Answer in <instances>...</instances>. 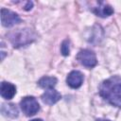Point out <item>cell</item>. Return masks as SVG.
Segmentation results:
<instances>
[{
	"mask_svg": "<svg viewBox=\"0 0 121 121\" xmlns=\"http://www.w3.org/2000/svg\"><path fill=\"white\" fill-rule=\"evenodd\" d=\"M99 95L111 105L121 108V77L112 76L99 86Z\"/></svg>",
	"mask_w": 121,
	"mask_h": 121,
	"instance_id": "1",
	"label": "cell"
},
{
	"mask_svg": "<svg viewBox=\"0 0 121 121\" xmlns=\"http://www.w3.org/2000/svg\"><path fill=\"white\" fill-rule=\"evenodd\" d=\"M8 37L13 47L19 48L33 43L36 40L37 35L32 29L26 27L11 31L10 33H9Z\"/></svg>",
	"mask_w": 121,
	"mask_h": 121,
	"instance_id": "2",
	"label": "cell"
},
{
	"mask_svg": "<svg viewBox=\"0 0 121 121\" xmlns=\"http://www.w3.org/2000/svg\"><path fill=\"white\" fill-rule=\"evenodd\" d=\"M20 107L26 116H32L40 111V105L34 96H26L20 102Z\"/></svg>",
	"mask_w": 121,
	"mask_h": 121,
	"instance_id": "3",
	"label": "cell"
},
{
	"mask_svg": "<svg viewBox=\"0 0 121 121\" xmlns=\"http://www.w3.org/2000/svg\"><path fill=\"white\" fill-rule=\"evenodd\" d=\"M77 60H78V62L81 65H83L87 68H93L97 63L95 54L89 49L80 50L77 55Z\"/></svg>",
	"mask_w": 121,
	"mask_h": 121,
	"instance_id": "4",
	"label": "cell"
},
{
	"mask_svg": "<svg viewBox=\"0 0 121 121\" xmlns=\"http://www.w3.org/2000/svg\"><path fill=\"white\" fill-rule=\"evenodd\" d=\"M20 16L7 9H1V23L2 26L5 27H11L19 23H21Z\"/></svg>",
	"mask_w": 121,
	"mask_h": 121,
	"instance_id": "5",
	"label": "cell"
},
{
	"mask_svg": "<svg viewBox=\"0 0 121 121\" xmlns=\"http://www.w3.org/2000/svg\"><path fill=\"white\" fill-rule=\"evenodd\" d=\"M66 82H67V85L72 89H78L82 85L83 74L78 70L71 71L66 78Z\"/></svg>",
	"mask_w": 121,
	"mask_h": 121,
	"instance_id": "6",
	"label": "cell"
},
{
	"mask_svg": "<svg viewBox=\"0 0 121 121\" xmlns=\"http://www.w3.org/2000/svg\"><path fill=\"white\" fill-rule=\"evenodd\" d=\"M41 98L44 104L53 105V104L57 103L61 98V95L58 91H56L55 89H49V90H46L42 95Z\"/></svg>",
	"mask_w": 121,
	"mask_h": 121,
	"instance_id": "7",
	"label": "cell"
},
{
	"mask_svg": "<svg viewBox=\"0 0 121 121\" xmlns=\"http://www.w3.org/2000/svg\"><path fill=\"white\" fill-rule=\"evenodd\" d=\"M16 94V87L14 84L3 81L0 86V95L5 99H11Z\"/></svg>",
	"mask_w": 121,
	"mask_h": 121,
	"instance_id": "8",
	"label": "cell"
},
{
	"mask_svg": "<svg viewBox=\"0 0 121 121\" xmlns=\"http://www.w3.org/2000/svg\"><path fill=\"white\" fill-rule=\"evenodd\" d=\"M93 11L96 16H99V17H102V18H106V17L111 16L113 13V9L110 5L105 4L104 2H99L98 6L96 8H95L93 9Z\"/></svg>",
	"mask_w": 121,
	"mask_h": 121,
	"instance_id": "9",
	"label": "cell"
},
{
	"mask_svg": "<svg viewBox=\"0 0 121 121\" xmlns=\"http://www.w3.org/2000/svg\"><path fill=\"white\" fill-rule=\"evenodd\" d=\"M1 112L5 116L15 118V117L18 116L19 111H18V109H17V107H16L15 104H12V103L6 104V103H4L1 106Z\"/></svg>",
	"mask_w": 121,
	"mask_h": 121,
	"instance_id": "10",
	"label": "cell"
},
{
	"mask_svg": "<svg viewBox=\"0 0 121 121\" xmlns=\"http://www.w3.org/2000/svg\"><path fill=\"white\" fill-rule=\"evenodd\" d=\"M57 82H58L57 78L45 76V77L41 78L38 80V85H39L41 88L49 90V89H54V87L56 86Z\"/></svg>",
	"mask_w": 121,
	"mask_h": 121,
	"instance_id": "11",
	"label": "cell"
},
{
	"mask_svg": "<svg viewBox=\"0 0 121 121\" xmlns=\"http://www.w3.org/2000/svg\"><path fill=\"white\" fill-rule=\"evenodd\" d=\"M100 33L103 34L101 26L95 25V26L92 28V30H91V34L87 37L88 42H89V43H98L99 40L102 39V35H100Z\"/></svg>",
	"mask_w": 121,
	"mask_h": 121,
	"instance_id": "12",
	"label": "cell"
},
{
	"mask_svg": "<svg viewBox=\"0 0 121 121\" xmlns=\"http://www.w3.org/2000/svg\"><path fill=\"white\" fill-rule=\"evenodd\" d=\"M60 52L63 56H68L70 54V42L69 40H64L62 43H61V45H60Z\"/></svg>",
	"mask_w": 121,
	"mask_h": 121,
	"instance_id": "13",
	"label": "cell"
},
{
	"mask_svg": "<svg viewBox=\"0 0 121 121\" xmlns=\"http://www.w3.org/2000/svg\"><path fill=\"white\" fill-rule=\"evenodd\" d=\"M32 7H33V2L32 1H27L26 3V6L24 7V9L25 10H30L32 9Z\"/></svg>",
	"mask_w": 121,
	"mask_h": 121,
	"instance_id": "14",
	"label": "cell"
},
{
	"mask_svg": "<svg viewBox=\"0 0 121 121\" xmlns=\"http://www.w3.org/2000/svg\"><path fill=\"white\" fill-rule=\"evenodd\" d=\"M96 121H111V120H108V119H96Z\"/></svg>",
	"mask_w": 121,
	"mask_h": 121,
	"instance_id": "15",
	"label": "cell"
},
{
	"mask_svg": "<svg viewBox=\"0 0 121 121\" xmlns=\"http://www.w3.org/2000/svg\"><path fill=\"white\" fill-rule=\"evenodd\" d=\"M30 121H43V120H42V119H32V120H30Z\"/></svg>",
	"mask_w": 121,
	"mask_h": 121,
	"instance_id": "16",
	"label": "cell"
}]
</instances>
